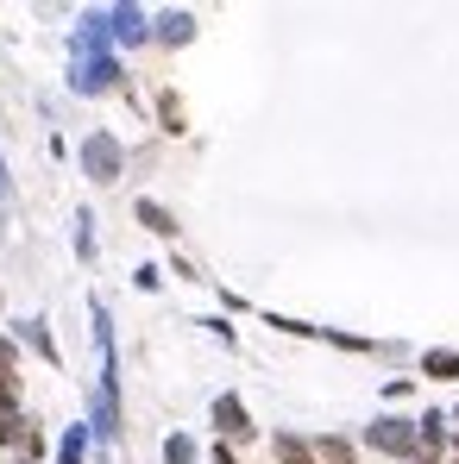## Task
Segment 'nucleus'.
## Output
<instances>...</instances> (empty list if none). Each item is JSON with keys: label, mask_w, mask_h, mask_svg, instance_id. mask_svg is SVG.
<instances>
[{"label": "nucleus", "mask_w": 459, "mask_h": 464, "mask_svg": "<svg viewBox=\"0 0 459 464\" xmlns=\"http://www.w3.org/2000/svg\"><path fill=\"white\" fill-rule=\"evenodd\" d=\"M114 76H120V63L108 57V13H89V19L76 25V70H70V88H76V95H101V88H114Z\"/></svg>", "instance_id": "1"}, {"label": "nucleus", "mask_w": 459, "mask_h": 464, "mask_svg": "<svg viewBox=\"0 0 459 464\" xmlns=\"http://www.w3.org/2000/svg\"><path fill=\"white\" fill-rule=\"evenodd\" d=\"M82 170H89L95 182H114V176H120V138H114V132H89V144H82Z\"/></svg>", "instance_id": "2"}, {"label": "nucleus", "mask_w": 459, "mask_h": 464, "mask_svg": "<svg viewBox=\"0 0 459 464\" xmlns=\"http://www.w3.org/2000/svg\"><path fill=\"white\" fill-rule=\"evenodd\" d=\"M365 440H371L378 452H397V459H409V452H416V427H409V421H397V414L371 421V427H365Z\"/></svg>", "instance_id": "3"}, {"label": "nucleus", "mask_w": 459, "mask_h": 464, "mask_svg": "<svg viewBox=\"0 0 459 464\" xmlns=\"http://www.w3.org/2000/svg\"><path fill=\"white\" fill-rule=\"evenodd\" d=\"M214 427H220L227 440H252V421H246V402H239V395H220V402H214Z\"/></svg>", "instance_id": "4"}, {"label": "nucleus", "mask_w": 459, "mask_h": 464, "mask_svg": "<svg viewBox=\"0 0 459 464\" xmlns=\"http://www.w3.org/2000/svg\"><path fill=\"white\" fill-rule=\"evenodd\" d=\"M145 32H152V25H145V13H139V6H114V13H108V38H120V44H139Z\"/></svg>", "instance_id": "5"}, {"label": "nucleus", "mask_w": 459, "mask_h": 464, "mask_svg": "<svg viewBox=\"0 0 459 464\" xmlns=\"http://www.w3.org/2000/svg\"><path fill=\"white\" fill-rule=\"evenodd\" d=\"M157 38H164V44H189V38H195V19H189V13H164V19H157Z\"/></svg>", "instance_id": "6"}, {"label": "nucleus", "mask_w": 459, "mask_h": 464, "mask_svg": "<svg viewBox=\"0 0 459 464\" xmlns=\"http://www.w3.org/2000/svg\"><path fill=\"white\" fill-rule=\"evenodd\" d=\"M139 227H152L157 238H176V214L157 208V201H139Z\"/></svg>", "instance_id": "7"}, {"label": "nucleus", "mask_w": 459, "mask_h": 464, "mask_svg": "<svg viewBox=\"0 0 459 464\" xmlns=\"http://www.w3.org/2000/svg\"><path fill=\"white\" fill-rule=\"evenodd\" d=\"M19 339L38 351L44 364H57V346H51V333H44V320H19Z\"/></svg>", "instance_id": "8"}, {"label": "nucleus", "mask_w": 459, "mask_h": 464, "mask_svg": "<svg viewBox=\"0 0 459 464\" xmlns=\"http://www.w3.org/2000/svg\"><path fill=\"white\" fill-rule=\"evenodd\" d=\"M422 376L454 383V376H459V351H422Z\"/></svg>", "instance_id": "9"}, {"label": "nucleus", "mask_w": 459, "mask_h": 464, "mask_svg": "<svg viewBox=\"0 0 459 464\" xmlns=\"http://www.w3.org/2000/svg\"><path fill=\"white\" fill-rule=\"evenodd\" d=\"M271 452H277V464H314V452H308L296 433H277V446H271Z\"/></svg>", "instance_id": "10"}, {"label": "nucleus", "mask_w": 459, "mask_h": 464, "mask_svg": "<svg viewBox=\"0 0 459 464\" xmlns=\"http://www.w3.org/2000/svg\"><path fill=\"white\" fill-rule=\"evenodd\" d=\"M82 452H89V427H70L57 446V464H82Z\"/></svg>", "instance_id": "11"}, {"label": "nucleus", "mask_w": 459, "mask_h": 464, "mask_svg": "<svg viewBox=\"0 0 459 464\" xmlns=\"http://www.w3.org/2000/svg\"><path fill=\"white\" fill-rule=\"evenodd\" d=\"M164 464H195V440L189 433H170L164 440Z\"/></svg>", "instance_id": "12"}, {"label": "nucleus", "mask_w": 459, "mask_h": 464, "mask_svg": "<svg viewBox=\"0 0 459 464\" xmlns=\"http://www.w3.org/2000/svg\"><path fill=\"white\" fill-rule=\"evenodd\" d=\"M314 459H321V464H352V446H346V440H321Z\"/></svg>", "instance_id": "13"}, {"label": "nucleus", "mask_w": 459, "mask_h": 464, "mask_svg": "<svg viewBox=\"0 0 459 464\" xmlns=\"http://www.w3.org/2000/svg\"><path fill=\"white\" fill-rule=\"evenodd\" d=\"M76 257H95V220L76 214Z\"/></svg>", "instance_id": "14"}, {"label": "nucleus", "mask_w": 459, "mask_h": 464, "mask_svg": "<svg viewBox=\"0 0 459 464\" xmlns=\"http://www.w3.org/2000/svg\"><path fill=\"white\" fill-rule=\"evenodd\" d=\"M157 114H164V132H183V101H176V95H164Z\"/></svg>", "instance_id": "15"}, {"label": "nucleus", "mask_w": 459, "mask_h": 464, "mask_svg": "<svg viewBox=\"0 0 459 464\" xmlns=\"http://www.w3.org/2000/svg\"><path fill=\"white\" fill-rule=\"evenodd\" d=\"M19 408V376H0V414Z\"/></svg>", "instance_id": "16"}, {"label": "nucleus", "mask_w": 459, "mask_h": 464, "mask_svg": "<svg viewBox=\"0 0 459 464\" xmlns=\"http://www.w3.org/2000/svg\"><path fill=\"white\" fill-rule=\"evenodd\" d=\"M13 364H19V346H13V339H0V376H13Z\"/></svg>", "instance_id": "17"}, {"label": "nucleus", "mask_w": 459, "mask_h": 464, "mask_svg": "<svg viewBox=\"0 0 459 464\" xmlns=\"http://www.w3.org/2000/svg\"><path fill=\"white\" fill-rule=\"evenodd\" d=\"M0 195H6V163H0Z\"/></svg>", "instance_id": "18"}]
</instances>
